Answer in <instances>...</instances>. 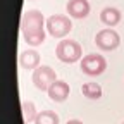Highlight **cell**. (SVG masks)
I'll use <instances>...</instances> for the list:
<instances>
[{
  "mask_svg": "<svg viewBox=\"0 0 124 124\" xmlns=\"http://www.w3.org/2000/svg\"><path fill=\"white\" fill-rule=\"evenodd\" d=\"M45 24L46 19L36 9H29L21 17V31L23 38L29 46H40L45 41Z\"/></svg>",
  "mask_w": 124,
  "mask_h": 124,
  "instance_id": "cell-1",
  "label": "cell"
},
{
  "mask_svg": "<svg viewBox=\"0 0 124 124\" xmlns=\"http://www.w3.org/2000/svg\"><path fill=\"white\" fill-rule=\"evenodd\" d=\"M55 55L60 62H64V64H74V62L83 59V48L78 41L64 38L55 46Z\"/></svg>",
  "mask_w": 124,
  "mask_h": 124,
  "instance_id": "cell-2",
  "label": "cell"
},
{
  "mask_svg": "<svg viewBox=\"0 0 124 124\" xmlns=\"http://www.w3.org/2000/svg\"><path fill=\"white\" fill-rule=\"evenodd\" d=\"M45 28H46L50 36L64 40L72 29V21L64 14H54V16H50V17L46 19Z\"/></svg>",
  "mask_w": 124,
  "mask_h": 124,
  "instance_id": "cell-3",
  "label": "cell"
},
{
  "mask_svg": "<svg viewBox=\"0 0 124 124\" xmlns=\"http://www.w3.org/2000/svg\"><path fill=\"white\" fill-rule=\"evenodd\" d=\"M79 67H81L83 74H86V76H100L107 69V60L100 54H88L81 59Z\"/></svg>",
  "mask_w": 124,
  "mask_h": 124,
  "instance_id": "cell-4",
  "label": "cell"
},
{
  "mask_svg": "<svg viewBox=\"0 0 124 124\" xmlns=\"http://www.w3.org/2000/svg\"><path fill=\"white\" fill-rule=\"evenodd\" d=\"M31 81L36 86V90L40 91H48V88L57 81V72L50 67V66H40L38 69L33 71Z\"/></svg>",
  "mask_w": 124,
  "mask_h": 124,
  "instance_id": "cell-5",
  "label": "cell"
},
{
  "mask_svg": "<svg viewBox=\"0 0 124 124\" xmlns=\"http://www.w3.org/2000/svg\"><path fill=\"white\" fill-rule=\"evenodd\" d=\"M95 43H97V46H98L100 50H103V52H112V50L119 48L121 36L116 33L112 28L102 29V31H98V33L95 35Z\"/></svg>",
  "mask_w": 124,
  "mask_h": 124,
  "instance_id": "cell-6",
  "label": "cell"
},
{
  "mask_svg": "<svg viewBox=\"0 0 124 124\" xmlns=\"http://www.w3.org/2000/svg\"><path fill=\"white\" fill-rule=\"evenodd\" d=\"M66 9L72 19H85V17H88V14L91 10L88 0H69Z\"/></svg>",
  "mask_w": 124,
  "mask_h": 124,
  "instance_id": "cell-7",
  "label": "cell"
},
{
  "mask_svg": "<svg viewBox=\"0 0 124 124\" xmlns=\"http://www.w3.org/2000/svg\"><path fill=\"white\" fill-rule=\"evenodd\" d=\"M40 60L41 59H40L38 50L28 48V50L21 52V55H19V66L23 69H26V71H35V69L40 67Z\"/></svg>",
  "mask_w": 124,
  "mask_h": 124,
  "instance_id": "cell-8",
  "label": "cell"
},
{
  "mask_svg": "<svg viewBox=\"0 0 124 124\" xmlns=\"http://www.w3.org/2000/svg\"><path fill=\"white\" fill-rule=\"evenodd\" d=\"M48 97H50V100H54V102H66L67 100V97H69V93H71V88H69V85L66 83V81H60V79H57L50 88H48Z\"/></svg>",
  "mask_w": 124,
  "mask_h": 124,
  "instance_id": "cell-9",
  "label": "cell"
},
{
  "mask_svg": "<svg viewBox=\"0 0 124 124\" xmlns=\"http://www.w3.org/2000/svg\"><path fill=\"white\" fill-rule=\"evenodd\" d=\"M121 10L119 9H116V7H105V9H102V12H100V21L105 24V26H108V28H114V26H117L119 23H121Z\"/></svg>",
  "mask_w": 124,
  "mask_h": 124,
  "instance_id": "cell-10",
  "label": "cell"
},
{
  "mask_svg": "<svg viewBox=\"0 0 124 124\" xmlns=\"http://www.w3.org/2000/svg\"><path fill=\"white\" fill-rule=\"evenodd\" d=\"M81 91H83V95L88 98V100H98L102 97V86L95 81H88L81 86Z\"/></svg>",
  "mask_w": 124,
  "mask_h": 124,
  "instance_id": "cell-11",
  "label": "cell"
},
{
  "mask_svg": "<svg viewBox=\"0 0 124 124\" xmlns=\"http://www.w3.org/2000/svg\"><path fill=\"white\" fill-rule=\"evenodd\" d=\"M21 112H23V117H24V124H31V122H35L38 112H36V107L33 102H23L21 103Z\"/></svg>",
  "mask_w": 124,
  "mask_h": 124,
  "instance_id": "cell-12",
  "label": "cell"
},
{
  "mask_svg": "<svg viewBox=\"0 0 124 124\" xmlns=\"http://www.w3.org/2000/svg\"><path fill=\"white\" fill-rule=\"evenodd\" d=\"M59 116L54 112V110H41L38 112L36 119H35V124H59Z\"/></svg>",
  "mask_w": 124,
  "mask_h": 124,
  "instance_id": "cell-13",
  "label": "cell"
},
{
  "mask_svg": "<svg viewBox=\"0 0 124 124\" xmlns=\"http://www.w3.org/2000/svg\"><path fill=\"white\" fill-rule=\"evenodd\" d=\"M66 124H83V121H79V119H71V121H67Z\"/></svg>",
  "mask_w": 124,
  "mask_h": 124,
  "instance_id": "cell-14",
  "label": "cell"
},
{
  "mask_svg": "<svg viewBox=\"0 0 124 124\" xmlns=\"http://www.w3.org/2000/svg\"><path fill=\"white\" fill-rule=\"evenodd\" d=\"M29 2H35V0H29Z\"/></svg>",
  "mask_w": 124,
  "mask_h": 124,
  "instance_id": "cell-15",
  "label": "cell"
},
{
  "mask_svg": "<svg viewBox=\"0 0 124 124\" xmlns=\"http://www.w3.org/2000/svg\"><path fill=\"white\" fill-rule=\"evenodd\" d=\"M122 124H124V122H122Z\"/></svg>",
  "mask_w": 124,
  "mask_h": 124,
  "instance_id": "cell-16",
  "label": "cell"
}]
</instances>
